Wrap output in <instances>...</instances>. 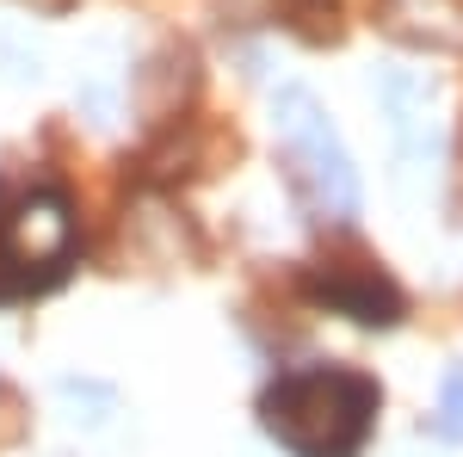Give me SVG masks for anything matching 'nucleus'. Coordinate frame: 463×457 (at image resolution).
Returning a JSON list of instances; mask_svg holds the SVG:
<instances>
[{
	"mask_svg": "<svg viewBox=\"0 0 463 457\" xmlns=\"http://www.w3.org/2000/svg\"><path fill=\"white\" fill-rule=\"evenodd\" d=\"M377 389L353 371H290L266 389V426L297 457H353L371 433Z\"/></svg>",
	"mask_w": 463,
	"mask_h": 457,
	"instance_id": "1",
	"label": "nucleus"
}]
</instances>
